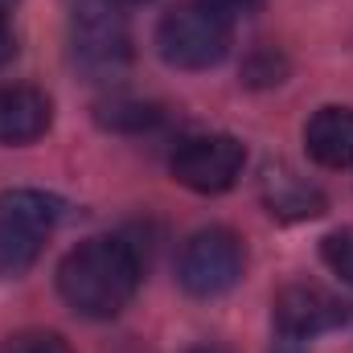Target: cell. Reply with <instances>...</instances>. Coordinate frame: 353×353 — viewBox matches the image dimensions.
Masks as SVG:
<instances>
[{
  "mask_svg": "<svg viewBox=\"0 0 353 353\" xmlns=\"http://www.w3.org/2000/svg\"><path fill=\"white\" fill-rule=\"evenodd\" d=\"M140 275H144V267H140V255L132 243H123L115 234H99V239L79 243L58 263V292L79 316L111 321L132 304Z\"/></svg>",
  "mask_w": 353,
  "mask_h": 353,
  "instance_id": "6da1fadb",
  "label": "cell"
},
{
  "mask_svg": "<svg viewBox=\"0 0 353 353\" xmlns=\"http://www.w3.org/2000/svg\"><path fill=\"white\" fill-rule=\"evenodd\" d=\"M230 17L210 0L173 4L157 25V50L176 70H210L230 54Z\"/></svg>",
  "mask_w": 353,
  "mask_h": 353,
  "instance_id": "7a4b0ae2",
  "label": "cell"
},
{
  "mask_svg": "<svg viewBox=\"0 0 353 353\" xmlns=\"http://www.w3.org/2000/svg\"><path fill=\"white\" fill-rule=\"evenodd\" d=\"M70 50L79 70L111 83L132 62V33L119 0H70Z\"/></svg>",
  "mask_w": 353,
  "mask_h": 353,
  "instance_id": "3957f363",
  "label": "cell"
},
{
  "mask_svg": "<svg viewBox=\"0 0 353 353\" xmlns=\"http://www.w3.org/2000/svg\"><path fill=\"white\" fill-rule=\"evenodd\" d=\"M58 218H62V205L37 189L0 193V279H17L37 263Z\"/></svg>",
  "mask_w": 353,
  "mask_h": 353,
  "instance_id": "277c9868",
  "label": "cell"
},
{
  "mask_svg": "<svg viewBox=\"0 0 353 353\" xmlns=\"http://www.w3.org/2000/svg\"><path fill=\"white\" fill-rule=\"evenodd\" d=\"M243 267H247L243 239L234 230H226V226H210V230L189 234V243L181 247L176 279H181V288L189 296L210 300V296L230 292L243 279Z\"/></svg>",
  "mask_w": 353,
  "mask_h": 353,
  "instance_id": "5b68a950",
  "label": "cell"
},
{
  "mask_svg": "<svg viewBox=\"0 0 353 353\" xmlns=\"http://www.w3.org/2000/svg\"><path fill=\"white\" fill-rule=\"evenodd\" d=\"M247 165V148L243 140L234 136H222V132H210V136H189L181 140L169 161L173 181L193 189V193H226Z\"/></svg>",
  "mask_w": 353,
  "mask_h": 353,
  "instance_id": "8992f818",
  "label": "cell"
},
{
  "mask_svg": "<svg viewBox=\"0 0 353 353\" xmlns=\"http://www.w3.org/2000/svg\"><path fill=\"white\" fill-rule=\"evenodd\" d=\"M271 316H275V329L283 337L312 341L321 333L341 329L350 321V304L341 296H333L329 288H321V283H288V288L275 292Z\"/></svg>",
  "mask_w": 353,
  "mask_h": 353,
  "instance_id": "52a82bcc",
  "label": "cell"
},
{
  "mask_svg": "<svg viewBox=\"0 0 353 353\" xmlns=\"http://www.w3.org/2000/svg\"><path fill=\"white\" fill-rule=\"evenodd\" d=\"M259 197H263L267 214L279 222H308L325 214V193L308 185L300 173H292L288 165H267L259 176Z\"/></svg>",
  "mask_w": 353,
  "mask_h": 353,
  "instance_id": "ba28073f",
  "label": "cell"
},
{
  "mask_svg": "<svg viewBox=\"0 0 353 353\" xmlns=\"http://www.w3.org/2000/svg\"><path fill=\"white\" fill-rule=\"evenodd\" d=\"M54 107L46 90L25 83H0V144H33L46 136Z\"/></svg>",
  "mask_w": 353,
  "mask_h": 353,
  "instance_id": "9c48e42d",
  "label": "cell"
},
{
  "mask_svg": "<svg viewBox=\"0 0 353 353\" xmlns=\"http://www.w3.org/2000/svg\"><path fill=\"white\" fill-rule=\"evenodd\" d=\"M308 157L325 169H353V107H321L304 128Z\"/></svg>",
  "mask_w": 353,
  "mask_h": 353,
  "instance_id": "30bf717a",
  "label": "cell"
},
{
  "mask_svg": "<svg viewBox=\"0 0 353 353\" xmlns=\"http://www.w3.org/2000/svg\"><path fill=\"white\" fill-rule=\"evenodd\" d=\"M99 123L111 128V132H144V128L161 123V107L136 103V99H115V103L99 107Z\"/></svg>",
  "mask_w": 353,
  "mask_h": 353,
  "instance_id": "8fae6325",
  "label": "cell"
},
{
  "mask_svg": "<svg viewBox=\"0 0 353 353\" xmlns=\"http://www.w3.org/2000/svg\"><path fill=\"white\" fill-rule=\"evenodd\" d=\"M288 79V58L271 46H259L247 62H243V83L247 87H279Z\"/></svg>",
  "mask_w": 353,
  "mask_h": 353,
  "instance_id": "7c38bea8",
  "label": "cell"
},
{
  "mask_svg": "<svg viewBox=\"0 0 353 353\" xmlns=\"http://www.w3.org/2000/svg\"><path fill=\"white\" fill-rule=\"evenodd\" d=\"M321 255H325L329 271H333V275H341V279L353 288V226H341V230L325 234Z\"/></svg>",
  "mask_w": 353,
  "mask_h": 353,
  "instance_id": "4fadbf2b",
  "label": "cell"
},
{
  "mask_svg": "<svg viewBox=\"0 0 353 353\" xmlns=\"http://www.w3.org/2000/svg\"><path fill=\"white\" fill-rule=\"evenodd\" d=\"M0 353H74L58 333H46V329H25V333H12L0 341Z\"/></svg>",
  "mask_w": 353,
  "mask_h": 353,
  "instance_id": "5bb4252c",
  "label": "cell"
},
{
  "mask_svg": "<svg viewBox=\"0 0 353 353\" xmlns=\"http://www.w3.org/2000/svg\"><path fill=\"white\" fill-rule=\"evenodd\" d=\"M12 54H17V37H12L8 17H0V66H4V62H12Z\"/></svg>",
  "mask_w": 353,
  "mask_h": 353,
  "instance_id": "9a60e30c",
  "label": "cell"
},
{
  "mask_svg": "<svg viewBox=\"0 0 353 353\" xmlns=\"http://www.w3.org/2000/svg\"><path fill=\"white\" fill-rule=\"evenodd\" d=\"M210 4H214V8H222V12L230 17V12H247V8H255L259 0H210Z\"/></svg>",
  "mask_w": 353,
  "mask_h": 353,
  "instance_id": "2e32d148",
  "label": "cell"
},
{
  "mask_svg": "<svg viewBox=\"0 0 353 353\" xmlns=\"http://www.w3.org/2000/svg\"><path fill=\"white\" fill-rule=\"evenodd\" d=\"M189 353H226V350H218V345H197V350H189Z\"/></svg>",
  "mask_w": 353,
  "mask_h": 353,
  "instance_id": "e0dca14e",
  "label": "cell"
},
{
  "mask_svg": "<svg viewBox=\"0 0 353 353\" xmlns=\"http://www.w3.org/2000/svg\"><path fill=\"white\" fill-rule=\"evenodd\" d=\"M12 4H17V0H0V17H4V12H8Z\"/></svg>",
  "mask_w": 353,
  "mask_h": 353,
  "instance_id": "ac0fdd59",
  "label": "cell"
},
{
  "mask_svg": "<svg viewBox=\"0 0 353 353\" xmlns=\"http://www.w3.org/2000/svg\"><path fill=\"white\" fill-rule=\"evenodd\" d=\"M119 4H144V0H119Z\"/></svg>",
  "mask_w": 353,
  "mask_h": 353,
  "instance_id": "d6986e66",
  "label": "cell"
}]
</instances>
